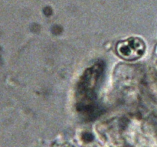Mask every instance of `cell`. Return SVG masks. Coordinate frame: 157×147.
<instances>
[{
	"label": "cell",
	"mask_w": 157,
	"mask_h": 147,
	"mask_svg": "<svg viewBox=\"0 0 157 147\" xmlns=\"http://www.w3.org/2000/svg\"><path fill=\"white\" fill-rule=\"evenodd\" d=\"M144 41L137 37H130L118 42L117 52L121 58L127 61H135L143 56L145 52Z\"/></svg>",
	"instance_id": "cell-1"
}]
</instances>
